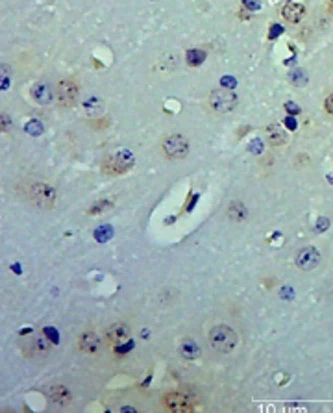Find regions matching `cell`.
I'll return each instance as SVG.
<instances>
[{
  "mask_svg": "<svg viewBox=\"0 0 333 413\" xmlns=\"http://www.w3.org/2000/svg\"><path fill=\"white\" fill-rule=\"evenodd\" d=\"M209 344L213 346L215 350L224 352V354L232 352L235 348V344H237V334H235L233 328H230L226 324L215 326L209 332Z\"/></svg>",
  "mask_w": 333,
  "mask_h": 413,
  "instance_id": "6da1fadb",
  "label": "cell"
},
{
  "mask_svg": "<svg viewBox=\"0 0 333 413\" xmlns=\"http://www.w3.org/2000/svg\"><path fill=\"white\" fill-rule=\"evenodd\" d=\"M26 194H28V198H30L33 204H37V206L41 208H46V210L54 206V202H56V191H54L50 186L43 184V182H33V184H30L28 189H26Z\"/></svg>",
  "mask_w": 333,
  "mask_h": 413,
  "instance_id": "7a4b0ae2",
  "label": "cell"
},
{
  "mask_svg": "<svg viewBox=\"0 0 333 413\" xmlns=\"http://www.w3.org/2000/svg\"><path fill=\"white\" fill-rule=\"evenodd\" d=\"M133 165V156L130 152L120 150L113 156H109L102 165V170L104 174L107 176H117V174H124L126 170H130Z\"/></svg>",
  "mask_w": 333,
  "mask_h": 413,
  "instance_id": "3957f363",
  "label": "cell"
},
{
  "mask_svg": "<svg viewBox=\"0 0 333 413\" xmlns=\"http://www.w3.org/2000/svg\"><path fill=\"white\" fill-rule=\"evenodd\" d=\"M235 104H237V96H235V93L230 91V89H217V91H213L211 96H209V106L219 113L232 112L233 108H235Z\"/></svg>",
  "mask_w": 333,
  "mask_h": 413,
  "instance_id": "277c9868",
  "label": "cell"
},
{
  "mask_svg": "<svg viewBox=\"0 0 333 413\" xmlns=\"http://www.w3.org/2000/svg\"><path fill=\"white\" fill-rule=\"evenodd\" d=\"M163 152H165V156L170 158V160H182V158H185L189 152L187 138H183V136H180V134L167 138L163 141Z\"/></svg>",
  "mask_w": 333,
  "mask_h": 413,
  "instance_id": "5b68a950",
  "label": "cell"
},
{
  "mask_svg": "<svg viewBox=\"0 0 333 413\" xmlns=\"http://www.w3.org/2000/svg\"><path fill=\"white\" fill-rule=\"evenodd\" d=\"M78 93L80 89L72 80H61L56 88V98L59 102V106L63 108H72L78 100Z\"/></svg>",
  "mask_w": 333,
  "mask_h": 413,
  "instance_id": "8992f818",
  "label": "cell"
},
{
  "mask_svg": "<svg viewBox=\"0 0 333 413\" xmlns=\"http://www.w3.org/2000/svg\"><path fill=\"white\" fill-rule=\"evenodd\" d=\"M321 262V254L313 246H306L296 254V265L302 270H313Z\"/></svg>",
  "mask_w": 333,
  "mask_h": 413,
  "instance_id": "52a82bcc",
  "label": "cell"
},
{
  "mask_svg": "<svg viewBox=\"0 0 333 413\" xmlns=\"http://www.w3.org/2000/svg\"><path fill=\"white\" fill-rule=\"evenodd\" d=\"M130 334H132V330H130L128 324H124V322H115V324H111L106 330V339L111 344H122L130 339Z\"/></svg>",
  "mask_w": 333,
  "mask_h": 413,
  "instance_id": "ba28073f",
  "label": "cell"
},
{
  "mask_svg": "<svg viewBox=\"0 0 333 413\" xmlns=\"http://www.w3.org/2000/svg\"><path fill=\"white\" fill-rule=\"evenodd\" d=\"M50 348V341L44 336H33L24 343V352L28 356H43Z\"/></svg>",
  "mask_w": 333,
  "mask_h": 413,
  "instance_id": "9c48e42d",
  "label": "cell"
},
{
  "mask_svg": "<svg viewBox=\"0 0 333 413\" xmlns=\"http://www.w3.org/2000/svg\"><path fill=\"white\" fill-rule=\"evenodd\" d=\"M163 404L165 408H169L172 412H191L193 406L189 402L187 396H183L180 393H169L163 396Z\"/></svg>",
  "mask_w": 333,
  "mask_h": 413,
  "instance_id": "30bf717a",
  "label": "cell"
},
{
  "mask_svg": "<svg viewBox=\"0 0 333 413\" xmlns=\"http://www.w3.org/2000/svg\"><path fill=\"white\" fill-rule=\"evenodd\" d=\"M31 96H33V100L37 102V104L48 106L52 102V98H54V91H52V88L46 86V84H35V86L31 88Z\"/></svg>",
  "mask_w": 333,
  "mask_h": 413,
  "instance_id": "8fae6325",
  "label": "cell"
},
{
  "mask_svg": "<svg viewBox=\"0 0 333 413\" xmlns=\"http://www.w3.org/2000/svg\"><path fill=\"white\" fill-rule=\"evenodd\" d=\"M48 396H50V400L56 404V406H69L70 404V393L67 388H63V386H52L50 389H48Z\"/></svg>",
  "mask_w": 333,
  "mask_h": 413,
  "instance_id": "7c38bea8",
  "label": "cell"
},
{
  "mask_svg": "<svg viewBox=\"0 0 333 413\" xmlns=\"http://www.w3.org/2000/svg\"><path fill=\"white\" fill-rule=\"evenodd\" d=\"M80 350L85 354H94V352L100 350V339L98 336L93 332H85L80 338Z\"/></svg>",
  "mask_w": 333,
  "mask_h": 413,
  "instance_id": "4fadbf2b",
  "label": "cell"
},
{
  "mask_svg": "<svg viewBox=\"0 0 333 413\" xmlns=\"http://www.w3.org/2000/svg\"><path fill=\"white\" fill-rule=\"evenodd\" d=\"M283 19L289 20V22H298V20H302V17L306 15V10H304L302 4H287V6L283 8Z\"/></svg>",
  "mask_w": 333,
  "mask_h": 413,
  "instance_id": "5bb4252c",
  "label": "cell"
},
{
  "mask_svg": "<svg viewBox=\"0 0 333 413\" xmlns=\"http://www.w3.org/2000/svg\"><path fill=\"white\" fill-rule=\"evenodd\" d=\"M267 134H269V141H271L274 146H280V144L287 143V132L283 130L280 124H271L267 128Z\"/></svg>",
  "mask_w": 333,
  "mask_h": 413,
  "instance_id": "9a60e30c",
  "label": "cell"
},
{
  "mask_svg": "<svg viewBox=\"0 0 333 413\" xmlns=\"http://www.w3.org/2000/svg\"><path fill=\"white\" fill-rule=\"evenodd\" d=\"M180 352H182V356L185 358V360H195V358H198V354H200V348H198V344L195 343V341H183L182 343V348H180Z\"/></svg>",
  "mask_w": 333,
  "mask_h": 413,
  "instance_id": "2e32d148",
  "label": "cell"
},
{
  "mask_svg": "<svg viewBox=\"0 0 333 413\" xmlns=\"http://www.w3.org/2000/svg\"><path fill=\"white\" fill-rule=\"evenodd\" d=\"M83 110H85L87 115L94 117V115H98V113L102 112V100H98V98H89V100H85V104H83Z\"/></svg>",
  "mask_w": 333,
  "mask_h": 413,
  "instance_id": "e0dca14e",
  "label": "cell"
},
{
  "mask_svg": "<svg viewBox=\"0 0 333 413\" xmlns=\"http://www.w3.org/2000/svg\"><path fill=\"white\" fill-rule=\"evenodd\" d=\"M228 215H230V219H233V220H237V222H239V220H243L246 217V210H245L243 204H237V202H235V204L230 206Z\"/></svg>",
  "mask_w": 333,
  "mask_h": 413,
  "instance_id": "ac0fdd59",
  "label": "cell"
},
{
  "mask_svg": "<svg viewBox=\"0 0 333 413\" xmlns=\"http://www.w3.org/2000/svg\"><path fill=\"white\" fill-rule=\"evenodd\" d=\"M26 134L28 136H41L43 134V126H41V122H37V120H30L28 124H26Z\"/></svg>",
  "mask_w": 333,
  "mask_h": 413,
  "instance_id": "d6986e66",
  "label": "cell"
},
{
  "mask_svg": "<svg viewBox=\"0 0 333 413\" xmlns=\"http://www.w3.org/2000/svg\"><path fill=\"white\" fill-rule=\"evenodd\" d=\"M204 58H206V54L200 50H189L187 54V62L191 63V65H200L202 62H204Z\"/></svg>",
  "mask_w": 333,
  "mask_h": 413,
  "instance_id": "ffe728a7",
  "label": "cell"
},
{
  "mask_svg": "<svg viewBox=\"0 0 333 413\" xmlns=\"http://www.w3.org/2000/svg\"><path fill=\"white\" fill-rule=\"evenodd\" d=\"M109 236H111V228H109V226H102V228H98V230L94 232V238L98 239V241H106V239H109Z\"/></svg>",
  "mask_w": 333,
  "mask_h": 413,
  "instance_id": "44dd1931",
  "label": "cell"
},
{
  "mask_svg": "<svg viewBox=\"0 0 333 413\" xmlns=\"http://www.w3.org/2000/svg\"><path fill=\"white\" fill-rule=\"evenodd\" d=\"M106 208H111V202L102 200V202H98V204H94V206L89 210V213H102V212H106Z\"/></svg>",
  "mask_w": 333,
  "mask_h": 413,
  "instance_id": "7402d4cb",
  "label": "cell"
},
{
  "mask_svg": "<svg viewBox=\"0 0 333 413\" xmlns=\"http://www.w3.org/2000/svg\"><path fill=\"white\" fill-rule=\"evenodd\" d=\"M11 128V119L7 115H2L0 113V132H7Z\"/></svg>",
  "mask_w": 333,
  "mask_h": 413,
  "instance_id": "603a6c76",
  "label": "cell"
},
{
  "mask_svg": "<svg viewBox=\"0 0 333 413\" xmlns=\"http://www.w3.org/2000/svg\"><path fill=\"white\" fill-rule=\"evenodd\" d=\"M324 106H326V112L330 113V115H333V94H330V96H328L326 104H324Z\"/></svg>",
  "mask_w": 333,
  "mask_h": 413,
  "instance_id": "cb8c5ba5",
  "label": "cell"
},
{
  "mask_svg": "<svg viewBox=\"0 0 333 413\" xmlns=\"http://www.w3.org/2000/svg\"><path fill=\"white\" fill-rule=\"evenodd\" d=\"M7 88H9V78H7V76H4V78L0 76V89H7Z\"/></svg>",
  "mask_w": 333,
  "mask_h": 413,
  "instance_id": "d4e9b609",
  "label": "cell"
},
{
  "mask_svg": "<svg viewBox=\"0 0 333 413\" xmlns=\"http://www.w3.org/2000/svg\"><path fill=\"white\" fill-rule=\"evenodd\" d=\"M289 110H291L293 113H298V108H296L295 104H287V112H289Z\"/></svg>",
  "mask_w": 333,
  "mask_h": 413,
  "instance_id": "484cf974",
  "label": "cell"
},
{
  "mask_svg": "<svg viewBox=\"0 0 333 413\" xmlns=\"http://www.w3.org/2000/svg\"><path fill=\"white\" fill-rule=\"evenodd\" d=\"M330 12L333 13V0H332V4H330Z\"/></svg>",
  "mask_w": 333,
  "mask_h": 413,
  "instance_id": "4316f807",
  "label": "cell"
}]
</instances>
